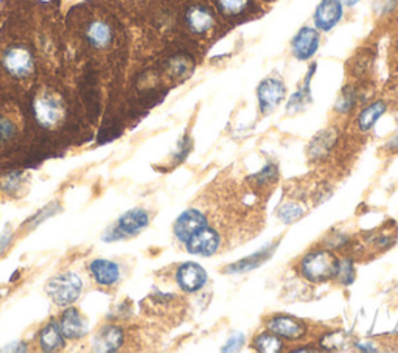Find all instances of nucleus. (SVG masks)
Returning a JSON list of instances; mask_svg holds the SVG:
<instances>
[{
  "mask_svg": "<svg viewBox=\"0 0 398 353\" xmlns=\"http://www.w3.org/2000/svg\"><path fill=\"white\" fill-rule=\"evenodd\" d=\"M249 0H218L219 11L226 16H238L246 10Z\"/></svg>",
  "mask_w": 398,
  "mask_h": 353,
  "instance_id": "nucleus-22",
  "label": "nucleus"
},
{
  "mask_svg": "<svg viewBox=\"0 0 398 353\" xmlns=\"http://www.w3.org/2000/svg\"><path fill=\"white\" fill-rule=\"evenodd\" d=\"M278 217L282 218L285 223H293V222H296L297 218L302 217V209L297 207V205H293V204L283 205L282 210L278 212Z\"/></svg>",
  "mask_w": 398,
  "mask_h": 353,
  "instance_id": "nucleus-24",
  "label": "nucleus"
},
{
  "mask_svg": "<svg viewBox=\"0 0 398 353\" xmlns=\"http://www.w3.org/2000/svg\"><path fill=\"white\" fill-rule=\"evenodd\" d=\"M39 344L44 352H55L64 345V335L58 322H50L42 328L39 335Z\"/></svg>",
  "mask_w": 398,
  "mask_h": 353,
  "instance_id": "nucleus-18",
  "label": "nucleus"
},
{
  "mask_svg": "<svg viewBox=\"0 0 398 353\" xmlns=\"http://www.w3.org/2000/svg\"><path fill=\"white\" fill-rule=\"evenodd\" d=\"M319 47V33L313 28H302L293 39V53L299 60H308L312 58Z\"/></svg>",
  "mask_w": 398,
  "mask_h": 353,
  "instance_id": "nucleus-11",
  "label": "nucleus"
},
{
  "mask_svg": "<svg viewBox=\"0 0 398 353\" xmlns=\"http://www.w3.org/2000/svg\"><path fill=\"white\" fill-rule=\"evenodd\" d=\"M11 237H13V233L11 232H5L2 237H0V252H4L6 248H8L10 245V241H11Z\"/></svg>",
  "mask_w": 398,
  "mask_h": 353,
  "instance_id": "nucleus-29",
  "label": "nucleus"
},
{
  "mask_svg": "<svg viewBox=\"0 0 398 353\" xmlns=\"http://www.w3.org/2000/svg\"><path fill=\"white\" fill-rule=\"evenodd\" d=\"M33 113L41 127L53 128L63 120L64 108L63 103L53 95L42 94L33 103Z\"/></svg>",
  "mask_w": 398,
  "mask_h": 353,
  "instance_id": "nucleus-4",
  "label": "nucleus"
},
{
  "mask_svg": "<svg viewBox=\"0 0 398 353\" xmlns=\"http://www.w3.org/2000/svg\"><path fill=\"white\" fill-rule=\"evenodd\" d=\"M243 342H245V338H243L241 335H233L232 338H231V341L227 342V345L226 347L223 349L224 352H229V350H238L241 345H243Z\"/></svg>",
  "mask_w": 398,
  "mask_h": 353,
  "instance_id": "nucleus-28",
  "label": "nucleus"
},
{
  "mask_svg": "<svg viewBox=\"0 0 398 353\" xmlns=\"http://www.w3.org/2000/svg\"><path fill=\"white\" fill-rule=\"evenodd\" d=\"M19 344H11V347H5L4 352H8V350H13V352H27V345L25 344H22L20 347H18Z\"/></svg>",
  "mask_w": 398,
  "mask_h": 353,
  "instance_id": "nucleus-30",
  "label": "nucleus"
},
{
  "mask_svg": "<svg viewBox=\"0 0 398 353\" xmlns=\"http://www.w3.org/2000/svg\"><path fill=\"white\" fill-rule=\"evenodd\" d=\"M205 227V217L196 209L184 212L174 223V235L182 243H187L193 235Z\"/></svg>",
  "mask_w": 398,
  "mask_h": 353,
  "instance_id": "nucleus-6",
  "label": "nucleus"
},
{
  "mask_svg": "<svg viewBox=\"0 0 398 353\" xmlns=\"http://www.w3.org/2000/svg\"><path fill=\"white\" fill-rule=\"evenodd\" d=\"M387 148H389V150H392V151L398 150V136H397V137H394L392 141H390V142L387 143Z\"/></svg>",
  "mask_w": 398,
  "mask_h": 353,
  "instance_id": "nucleus-31",
  "label": "nucleus"
},
{
  "mask_svg": "<svg viewBox=\"0 0 398 353\" xmlns=\"http://www.w3.org/2000/svg\"><path fill=\"white\" fill-rule=\"evenodd\" d=\"M123 344L122 328L109 326L101 328L94 340V350L97 352H115Z\"/></svg>",
  "mask_w": 398,
  "mask_h": 353,
  "instance_id": "nucleus-16",
  "label": "nucleus"
},
{
  "mask_svg": "<svg viewBox=\"0 0 398 353\" xmlns=\"http://www.w3.org/2000/svg\"><path fill=\"white\" fill-rule=\"evenodd\" d=\"M186 245H187L190 254L212 255L218 251L219 237L215 231L207 229V227H203V229H199L193 237L186 243Z\"/></svg>",
  "mask_w": 398,
  "mask_h": 353,
  "instance_id": "nucleus-8",
  "label": "nucleus"
},
{
  "mask_svg": "<svg viewBox=\"0 0 398 353\" xmlns=\"http://www.w3.org/2000/svg\"><path fill=\"white\" fill-rule=\"evenodd\" d=\"M342 18V4L339 0H322L314 13V24L319 30L328 32Z\"/></svg>",
  "mask_w": 398,
  "mask_h": 353,
  "instance_id": "nucleus-7",
  "label": "nucleus"
},
{
  "mask_svg": "<svg viewBox=\"0 0 398 353\" xmlns=\"http://www.w3.org/2000/svg\"><path fill=\"white\" fill-rule=\"evenodd\" d=\"M86 39L95 49H105L113 42V32H110V27L105 22L95 20L87 27Z\"/></svg>",
  "mask_w": 398,
  "mask_h": 353,
  "instance_id": "nucleus-17",
  "label": "nucleus"
},
{
  "mask_svg": "<svg viewBox=\"0 0 398 353\" xmlns=\"http://www.w3.org/2000/svg\"><path fill=\"white\" fill-rule=\"evenodd\" d=\"M4 68L10 75L16 78L30 77L34 70V61L32 51L24 46L10 47L4 53Z\"/></svg>",
  "mask_w": 398,
  "mask_h": 353,
  "instance_id": "nucleus-5",
  "label": "nucleus"
},
{
  "mask_svg": "<svg viewBox=\"0 0 398 353\" xmlns=\"http://www.w3.org/2000/svg\"><path fill=\"white\" fill-rule=\"evenodd\" d=\"M268 328L277 336H283L286 340H300L305 335V326L300 321L290 318V316H276L268 321Z\"/></svg>",
  "mask_w": 398,
  "mask_h": 353,
  "instance_id": "nucleus-12",
  "label": "nucleus"
},
{
  "mask_svg": "<svg viewBox=\"0 0 398 353\" xmlns=\"http://www.w3.org/2000/svg\"><path fill=\"white\" fill-rule=\"evenodd\" d=\"M338 276L341 277V282L344 285H350L353 282V278H355V271H353V264L350 260H344L339 263Z\"/></svg>",
  "mask_w": 398,
  "mask_h": 353,
  "instance_id": "nucleus-23",
  "label": "nucleus"
},
{
  "mask_svg": "<svg viewBox=\"0 0 398 353\" xmlns=\"http://www.w3.org/2000/svg\"><path fill=\"white\" fill-rule=\"evenodd\" d=\"M14 132H16L14 124L8 119L0 117V143L10 141V139L14 136Z\"/></svg>",
  "mask_w": 398,
  "mask_h": 353,
  "instance_id": "nucleus-25",
  "label": "nucleus"
},
{
  "mask_svg": "<svg viewBox=\"0 0 398 353\" xmlns=\"http://www.w3.org/2000/svg\"><path fill=\"white\" fill-rule=\"evenodd\" d=\"M339 2H341V4H345V5H350V6H352V5L358 4L359 0H339Z\"/></svg>",
  "mask_w": 398,
  "mask_h": 353,
  "instance_id": "nucleus-32",
  "label": "nucleus"
},
{
  "mask_svg": "<svg viewBox=\"0 0 398 353\" xmlns=\"http://www.w3.org/2000/svg\"><path fill=\"white\" fill-rule=\"evenodd\" d=\"M0 297H2V296H0Z\"/></svg>",
  "mask_w": 398,
  "mask_h": 353,
  "instance_id": "nucleus-33",
  "label": "nucleus"
},
{
  "mask_svg": "<svg viewBox=\"0 0 398 353\" xmlns=\"http://www.w3.org/2000/svg\"><path fill=\"white\" fill-rule=\"evenodd\" d=\"M60 327L64 338H69V340H79L87 333V322L77 308H68L63 313Z\"/></svg>",
  "mask_w": 398,
  "mask_h": 353,
  "instance_id": "nucleus-14",
  "label": "nucleus"
},
{
  "mask_svg": "<svg viewBox=\"0 0 398 353\" xmlns=\"http://www.w3.org/2000/svg\"><path fill=\"white\" fill-rule=\"evenodd\" d=\"M178 283L182 290L188 293H195L201 290L203 286L207 282V274L203 267H199L198 263H186L178 269Z\"/></svg>",
  "mask_w": 398,
  "mask_h": 353,
  "instance_id": "nucleus-9",
  "label": "nucleus"
},
{
  "mask_svg": "<svg viewBox=\"0 0 398 353\" xmlns=\"http://www.w3.org/2000/svg\"><path fill=\"white\" fill-rule=\"evenodd\" d=\"M150 223V217L143 209H132L124 213L119 218V222L113 227V231L108 232L103 240L105 241H115L127 237L137 235L140 231H143Z\"/></svg>",
  "mask_w": 398,
  "mask_h": 353,
  "instance_id": "nucleus-3",
  "label": "nucleus"
},
{
  "mask_svg": "<svg viewBox=\"0 0 398 353\" xmlns=\"http://www.w3.org/2000/svg\"><path fill=\"white\" fill-rule=\"evenodd\" d=\"M186 22L190 28V32H193L196 34H204L215 25V18H213L210 10L205 8V6L193 5L187 10Z\"/></svg>",
  "mask_w": 398,
  "mask_h": 353,
  "instance_id": "nucleus-13",
  "label": "nucleus"
},
{
  "mask_svg": "<svg viewBox=\"0 0 398 353\" xmlns=\"http://www.w3.org/2000/svg\"><path fill=\"white\" fill-rule=\"evenodd\" d=\"M254 347L263 353H276L282 350V341L272 333H262L255 338Z\"/></svg>",
  "mask_w": 398,
  "mask_h": 353,
  "instance_id": "nucleus-21",
  "label": "nucleus"
},
{
  "mask_svg": "<svg viewBox=\"0 0 398 353\" xmlns=\"http://www.w3.org/2000/svg\"><path fill=\"white\" fill-rule=\"evenodd\" d=\"M259 101L263 113H269L272 108H276L285 97V86L277 78L264 79L259 87Z\"/></svg>",
  "mask_w": 398,
  "mask_h": 353,
  "instance_id": "nucleus-10",
  "label": "nucleus"
},
{
  "mask_svg": "<svg viewBox=\"0 0 398 353\" xmlns=\"http://www.w3.org/2000/svg\"><path fill=\"white\" fill-rule=\"evenodd\" d=\"M83 282L75 273L58 274L47 283V294L56 305L68 307L79 297Z\"/></svg>",
  "mask_w": 398,
  "mask_h": 353,
  "instance_id": "nucleus-2",
  "label": "nucleus"
},
{
  "mask_svg": "<svg viewBox=\"0 0 398 353\" xmlns=\"http://www.w3.org/2000/svg\"><path fill=\"white\" fill-rule=\"evenodd\" d=\"M272 251H274V246L272 248H267V249H263V251H260L259 254H255V255H250L248 257V259L245 260H241V262H237V263H233L231 264L229 268H227V273H246V271H250V269H254L257 267H260V264L268 259V257H271Z\"/></svg>",
  "mask_w": 398,
  "mask_h": 353,
  "instance_id": "nucleus-19",
  "label": "nucleus"
},
{
  "mask_svg": "<svg viewBox=\"0 0 398 353\" xmlns=\"http://www.w3.org/2000/svg\"><path fill=\"white\" fill-rule=\"evenodd\" d=\"M386 113V105L383 101H377L371 105L368 108H366L363 113L359 115V128L363 131H368L371 129L380 117Z\"/></svg>",
  "mask_w": 398,
  "mask_h": 353,
  "instance_id": "nucleus-20",
  "label": "nucleus"
},
{
  "mask_svg": "<svg viewBox=\"0 0 398 353\" xmlns=\"http://www.w3.org/2000/svg\"><path fill=\"white\" fill-rule=\"evenodd\" d=\"M276 178H277V168L272 167V165L264 168V170L260 174L254 176V179L259 181L260 186H263V184H268L271 179H276Z\"/></svg>",
  "mask_w": 398,
  "mask_h": 353,
  "instance_id": "nucleus-26",
  "label": "nucleus"
},
{
  "mask_svg": "<svg viewBox=\"0 0 398 353\" xmlns=\"http://www.w3.org/2000/svg\"><path fill=\"white\" fill-rule=\"evenodd\" d=\"M91 274L95 282L103 286H110L120 281V267L115 262L97 259L91 263Z\"/></svg>",
  "mask_w": 398,
  "mask_h": 353,
  "instance_id": "nucleus-15",
  "label": "nucleus"
},
{
  "mask_svg": "<svg viewBox=\"0 0 398 353\" xmlns=\"http://www.w3.org/2000/svg\"><path fill=\"white\" fill-rule=\"evenodd\" d=\"M353 106V95L352 94H342V97L341 100L338 101V111H344V113H347L349 109Z\"/></svg>",
  "mask_w": 398,
  "mask_h": 353,
  "instance_id": "nucleus-27",
  "label": "nucleus"
},
{
  "mask_svg": "<svg viewBox=\"0 0 398 353\" xmlns=\"http://www.w3.org/2000/svg\"><path fill=\"white\" fill-rule=\"evenodd\" d=\"M339 262L328 251H316L308 254L302 262L304 276L312 282H326L338 276Z\"/></svg>",
  "mask_w": 398,
  "mask_h": 353,
  "instance_id": "nucleus-1",
  "label": "nucleus"
}]
</instances>
